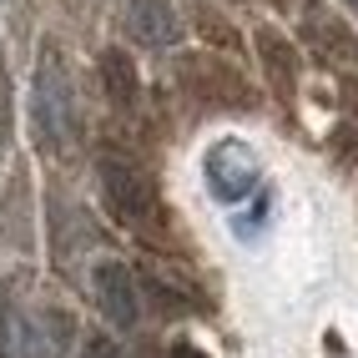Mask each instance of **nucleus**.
<instances>
[{
	"label": "nucleus",
	"instance_id": "1",
	"mask_svg": "<svg viewBox=\"0 0 358 358\" xmlns=\"http://www.w3.org/2000/svg\"><path fill=\"white\" fill-rule=\"evenodd\" d=\"M101 202L122 227H152L157 222V187L131 157H101Z\"/></svg>",
	"mask_w": 358,
	"mask_h": 358
},
{
	"label": "nucleus",
	"instance_id": "2",
	"mask_svg": "<svg viewBox=\"0 0 358 358\" xmlns=\"http://www.w3.org/2000/svg\"><path fill=\"white\" fill-rule=\"evenodd\" d=\"M36 127L45 147H61L66 131H71V86H66V71L61 61H41V76H36Z\"/></svg>",
	"mask_w": 358,
	"mask_h": 358
},
{
	"label": "nucleus",
	"instance_id": "3",
	"mask_svg": "<svg viewBox=\"0 0 358 358\" xmlns=\"http://www.w3.org/2000/svg\"><path fill=\"white\" fill-rule=\"evenodd\" d=\"M96 303H101V313L116 323V328H131L136 323V288H131V273H127V262H101L96 268Z\"/></svg>",
	"mask_w": 358,
	"mask_h": 358
},
{
	"label": "nucleus",
	"instance_id": "4",
	"mask_svg": "<svg viewBox=\"0 0 358 358\" xmlns=\"http://www.w3.org/2000/svg\"><path fill=\"white\" fill-rule=\"evenodd\" d=\"M303 31L313 36V45H318V56H323V61H328V56H333V61H358V45L348 41V31H343V26H338L333 15H323L318 6L308 10Z\"/></svg>",
	"mask_w": 358,
	"mask_h": 358
},
{
	"label": "nucleus",
	"instance_id": "5",
	"mask_svg": "<svg viewBox=\"0 0 358 358\" xmlns=\"http://www.w3.org/2000/svg\"><path fill=\"white\" fill-rule=\"evenodd\" d=\"M127 26H131V36H136V41H147V45H166V41L177 36L172 10H166L162 0H136L131 15H127Z\"/></svg>",
	"mask_w": 358,
	"mask_h": 358
},
{
	"label": "nucleus",
	"instance_id": "6",
	"mask_svg": "<svg viewBox=\"0 0 358 358\" xmlns=\"http://www.w3.org/2000/svg\"><path fill=\"white\" fill-rule=\"evenodd\" d=\"M257 51H262V61H268V76H273V91L282 101L293 96V86H298V61H293V51L282 45V36H273V31H262L257 36Z\"/></svg>",
	"mask_w": 358,
	"mask_h": 358
},
{
	"label": "nucleus",
	"instance_id": "7",
	"mask_svg": "<svg viewBox=\"0 0 358 358\" xmlns=\"http://www.w3.org/2000/svg\"><path fill=\"white\" fill-rule=\"evenodd\" d=\"M101 71H106V91H111V101L116 106H131L136 101V71L122 51H106L101 56Z\"/></svg>",
	"mask_w": 358,
	"mask_h": 358
},
{
	"label": "nucleus",
	"instance_id": "8",
	"mask_svg": "<svg viewBox=\"0 0 358 358\" xmlns=\"http://www.w3.org/2000/svg\"><path fill=\"white\" fill-rule=\"evenodd\" d=\"M0 358H26V323L15 308H0Z\"/></svg>",
	"mask_w": 358,
	"mask_h": 358
},
{
	"label": "nucleus",
	"instance_id": "9",
	"mask_svg": "<svg viewBox=\"0 0 358 358\" xmlns=\"http://www.w3.org/2000/svg\"><path fill=\"white\" fill-rule=\"evenodd\" d=\"M10 136V76H6V61H0V147Z\"/></svg>",
	"mask_w": 358,
	"mask_h": 358
},
{
	"label": "nucleus",
	"instance_id": "10",
	"mask_svg": "<svg viewBox=\"0 0 358 358\" xmlns=\"http://www.w3.org/2000/svg\"><path fill=\"white\" fill-rule=\"evenodd\" d=\"M86 358H116V348L106 338H86Z\"/></svg>",
	"mask_w": 358,
	"mask_h": 358
},
{
	"label": "nucleus",
	"instance_id": "11",
	"mask_svg": "<svg viewBox=\"0 0 358 358\" xmlns=\"http://www.w3.org/2000/svg\"><path fill=\"white\" fill-rule=\"evenodd\" d=\"M172 358H212V353H202L197 343H187V338H182V343H172Z\"/></svg>",
	"mask_w": 358,
	"mask_h": 358
},
{
	"label": "nucleus",
	"instance_id": "12",
	"mask_svg": "<svg viewBox=\"0 0 358 358\" xmlns=\"http://www.w3.org/2000/svg\"><path fill=\"white\" fill-rule=\"evenodd\" d=\"M348 6H353V10H358V0H348Z\"/></svg>",
	"mask_w": 358,
	"mask_h": 358
}]
</instances>
